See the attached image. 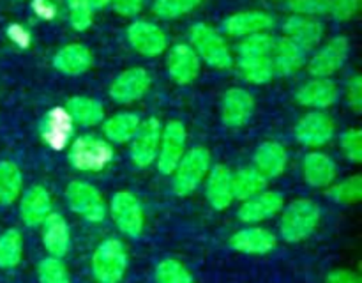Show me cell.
<instances>
[{
	"label": "cell",
	"instance_id": "obj_1",
	"mask_svg": "<svg viewBox=\"0 0 362 283\" xmlns=\"http://www.w3.org/2000/svg\"><path fill=\"white\" fill-rule=\"evenodd\" d=\"M272 46L274 37L269 32L240 39L237 46V69L244 81L251 85H265L274 78Z\"/></svg>",
	"mask_w": 362,
	"mask_h": 283
},
{
	"label": "cell",
	"instance_id": "obj_2",
	"mask_svg": "<svg viewBox=\"0 0 362 283\" xmlns=\"http://www.w3.org/2000/svg\"><path fill=\"white\" fill-rule=\"evenodd\" d=\"M279 236L290 244L303 243L317 232L322 219V211L317 202L310 198H297L279 212Z\"/></svg>",
	"mask_w": 362,
	"mask_h": 283
},
{
	"label": "cell",
	"instance_id": "obj_3",
	"mask_svg": "<svg viewBox=\"0 0 362 283\" xmlns=\"http://www.w3.org/2000/svg\"><path fill=\"white\" fill-rule=\"evenodd\" d=\"M189 45L202 62L212 69H230L235 62L225 35L212 25L198 21L189 28Z\"/></svg>",
	"mask_w": 362,
	"mask_h": 283
},
{
	"label": "cell",
	"instance_id": "obj_4",
	"mask_svg": "<svg viewBox=\"0 0 362 283\" xmlns=\"http://www.w3.org/2000/svg\"><path fill=\"white\" fill-rule=\"evenodd\" d=\"M129 253L117 237L101 241L90 257V271L98 283H120L127 272Z\"/></svg>",
	"mask_w": 362,
	"mask_h": 283
},
{
	"label": "cell",
	"instance_id": "obj_5",
	"mask_svg": "<svg viewBox=\"0 0 362 283\" xmlns=\"http://www.w3.org/2000/svg\"><path fill=\"white\" fill-rule=\"evenodd\" d=\"M69 161L74 170L85 173L101 172L112 165L115 151L110 142L98 134H80L69 144Z\"/></svg>",
	"mask_w": 362,
	"mask_h": 283
},
{
	"label": "cell",
	"instance_id": "obj_6",
	"mask_svg": "<svg viewBox=\"0 0 362 283\" xmlns=\"http://www.w3.org/2000/svg\"><path fill=\"white\" fill-rule=\"evenodd\" d=\"M212 166L209 149L197 145L187 149L172 173V187L177 197H189L200 187Z\"/></svg>",
	"mask_w": 362,
	"mask_h": 283
},
{
	"label": "cell",
	"instance_id": "obj_7",
	"mask_svg": "<svg viewBox=\"0 0 362 283\" xmlns=\"http://www.w3.org/2000/svg\"><path fill=\"white\" fill-rule=\"evenodd\" d=\"M66 200L71 211L88 223H103L108 214L103 193L87 180H73L67 184Z\"/></svg>",
	"mask_w": 362,
	"mask_h": 283
},
{
	"label": "cell",
	"instance_id": "obj_8",
	"mask_svg": "<svg viewBox=\"0 0 362 283\" xmlns=\"http://www.w3.org/2000/svg\"><path fill=\"white\" fill-rule=\"evenodd\" d=\"M110 216L126 237L138 239L145 230V212L140 198L131 191H117L110 200Z\"/></svg>",
	"mask_w": 362,
	"mask_h": 283
},
{
	"label": "cell",
	"instance_id": "obj_9",
	"mask_svg": "<svg viewBox=\"0 0 362 283\" xmlns=\"http://www.w3.org/2000/svg\"><path fill=\"white\" fill-rule=\"evenodd\" d=\"M187 151V129L180 120H170L163 126L158 158L154 165L163 175H172Z\"/></svg>",
	"mask_w": 362,
	"mask_h": 283
},
{
	"label": "cell",
	"instance_id": "obj_10",
	"mask_svg": "<svg viewBox=\"0 0 362 283\" xmlns=\"http://www.w3.org/2000/svg\"><path fill=\"white\" fill-rule=\"evenodd\" d=\"M293 134L304 147L322 149L331 144L332 138L336 137V122L329 113L311 110L297 120Z\"/></svg>",
	"mask_w": 362,
	"mask_h": 283
},
{
	"label": "cell",
	"instance_id": "obj_11",
	"mask_svg": "<svg viewBox=\"0 0 362 283\" xmlns=\"http://www.w3.org/2000/svg\"><path fill=\"white\" fill-rule=\"evenodd\" d=\"M350 55V41L345 35H336L320 46L308 62L313 78H331L345 66Z\"/></svg>",
	"mask_w": 362,
	"mask_h": 283
},
{
	"label": "cell",
	"instance_id": "obj_12",
	"mask_svg": "<svg viewBox=\"0 0 362 283\" xmlns=\"http://www.w3.org/2000/svg\"><path fill=\"white\" fill-rule=\"evenodd\" d=\"M163 124L158 117H148L141 120L136 134L129 142V158L138 168H148L156 163L161 140Z\"/></svg>",
	"mask_w": 362,
	"mask_h": 283
},
{
	"label": "cell",
	"instance_id": "obj_13",
	"mask_svg": "<svg viewBox=\"0 0 362 283\" xmlns=\"http://www.w3.org/2000/svg\"><path fill=\"white\" fill-rule=\"evenodd\" d=\"M127 42L140 55L154 59L168 50V34L158 23L148 20H134L126 30Z\"/></svg>",
	"mask_w": 362,
	"mask_h": 283
},
{
	"label": "cell",
	"instance_id": "obj_14",
	"mask_svg": "<svg viewBox=\"0 0 362 283\" xmlns=\"http://www.w3.org/2000/svg\"><path fill=\"white\" fill-rule=\"evenodd\" d=\"M152 76L144 67H129L113 78L108 94L117 105H133L151 91Z\"/></svg>",
	"mask_w": 362,
	"mask_h": 283
},
{
	"label": "cell",
	"instance_id": "obj_15",
	"mask_svg": "<svg viewBox=\"0 0 362 283\" xmlns=\"http://www.w3.org/2000/svg\"><path fill=\"white\" fill-rule=\"evenodd\" d=\"M253 94L243 87H232L223 94L221 99V120L226 127L239 129L244 127L255 115Z\"/></svg>",
	"mask_w": 362,
	"mask_h": 283
},
{
	"label": "cell",
	"instance_id": "obj_16",
	"mask_svg": "<svg viewBox=\"0 0 362 283\" xmlns=\"http://www.w3.org/2000/svg\"><path fill=\"white\" fill-rule=\"evenodd\" d=\"M285 207V198L279 191L265 190L255 197L247 198L237 209V218L246 225H257V223L267 221L274 218Z\"/></svg>",
	"mask_w": 362,
	"mask_h": 283
},
{
	"label": "cell",
	"instance_id": "obj_17",
	"mask_svg": "<svg viewBox=\"0 0 362 283\" xmlns=\"http://www.w3.org/2000/svg\"><path fill=\"white\" fill-rule=\"evenodd\" d=\"M166 52V69L170 78L179 85L193 83L200 74L202 60L198 59L189 42H177Z\"/></svg>",
	"mask_w": 362,
	"mask_h": 283
},
{
	"label": "cell",
	"instance_id": "obj_18",
	"mask_svg": "<svg viewBox=\"0 0 362 283\" xmlns=\"http://www.w3.org/2000/svg\"><path fill=\"white\" fill-rule=\"evenodd\" d=\"M74 122L64 106H55L45 115L41 124V138L52 151H64L73 142Z\"/></svg>",
	"mask_w": 362,
	"mask_h": 283
},
{
	"label": "cell",
	"instance_id": "obj_19",
	"mask_svg": "<svg viewBox=\"0 0 362 283\" xmlns=\"http://www.w3.org/2000/svg\"><path fill=\"white\" fill-rule=\"evenodd\" d=\"M300 173L308 186L327 190L338 179V165L327 152L311 151L300 161Z\"/></svg>",
	"mask_w": 362,
	"mask_h": 283
},
{
	"label": "cell",
	"instance_id": "obj_20",
	"mask_svg": "<svg viewBox=\"0 0 362 283\" xmlns=\"http://www.w3.org/2000/svg\"><path fill=\"white\" fill-rule=\"evenodd\" d=\"M274 27V18L267 11L253 9L233 13L223 21V32L230 37H250L255 34H265Z\"/></svg>",
	"mask_w": 362,
	"mask_h": 283
},
{
	"label": "cell",
	"instance_id": "obj_21",
	"mask_svg": "<svg viewBox=\"0 0 362 283\" xmlns=\"http://www.w3.org/2000/svg\"><path fill=\"white\" fill-rule=\"evenodd\" d=\"M339 99V87L331 78H313L300 85L296 92V101L304 108L325 112Z\"/></svg>",
	"mask_w": 362,
	"mask_h": 283
},
{
	"label": "cell",
	"instance_id": "obj_22",
	"mask_svg": "<svg viewBox=\"0 0 362 283\" xmlns=\"http://www.w3.org/2000/svg\"><path fill=\"white\" fill-rule=\"evenodd\" d=\"M283 34L285 37L292 39L296 45H299L304 52L320 46L324 41L325 27L318 18L299 16V14H290L283 21Z\"/></svg>",
	"mask_w": 362,
	"mask_h": 283
},
{
	"label": "cell",
	"instance_id": "obj_23",
	"mask_svg": "<svg viewBox=\"0 0 362 283\" xmlns=\"http://www.w3.org/2000/svg\"><path fill=\"white\" fill-rule=\"evenodd\" d=\"M278 244V237L269 229L247 225L230 237V248L244 255H267Z\"/></svg>",
	"mask_w": 362,
	"mask_h": 283
},
{
	"label": "cell",
	"instance_id": "obj_24",
	"mask_svg": "<svg viewBox=\"0 0 362 283\" xmlns=\"http://www.w3.org/2000/svg\"><path fill=\"white\" fill-rule=\"evenodd\" d=\"M52 195L42 184L28 187L20 198V218L30 229L41 226L52 214Z\"/></svg>",
	"mask_w": 362,
	"mask_h": 283
},
{
	"label": "cell",
	"instance_id": "obj_25",
	"mask_svg": "<svg viewBox=\"0 0 362 283\" xmlns=\"http://www.w3.org/2000/svg\"><path fill=\"white\" fill-rule=\"evenodd\" d=\"M232 173L226 165H212L205 177V198L216 211H226L232 205Z\"/></svg>",
	"mask_w": 362,
	"mask_h": 283
},
{
	"label": "cell",
	"instance_id": "obj_26",
	"mask_svg": "<svg viewBox=\"0 0 362 283\" xmlns=\"http://www.w3.org/2000/svg\"><path fill=\"white\" fill-rule=\"evenodd\" d=\"M253 163L255 168L267 180L278 179L285 173L286 166H288V152H286L285 145L279 144V142H262L255 151Z\"/></svg>",
	"mask_w": 362,
	"mask_h": 283
},
{
	"label": "cell",
	"instance_id": "obj_27",
	"mask_svg": "<svg viewBox=\"0 0 362 283\" xmlns=\"http://www.w3.org/2000/svg\"><path fill=\"white\" fill-rule=\"evenodd\" d=\"M42 244L48 257L62 258L71 250V229L60 212H52L42 223Z\"/></svg>",
	"mask_w": 362,
	"mask_h": 283
},
{
	"label": "cell",
	"instance_id": "obj_28",
	"mask_svg": "<svg viewBox=\"0 0 362 283\" xmlns=\"http://www.w3.org/2000/svg\"><path fill=\"white\" fill-rule=\"evenodd\" d=\"M306 64V52L288 37L274 39L272 46V67L274 76H292Z\"/></svg>",
	"mask_w": 362,
	"mask_h": 283
},
{
	"label": "cell",
	"instance_id": "obj_29",
	"mask_svg": "<svg viewBox=\"0 0 362 283\" xmlns=\"http://www.w3.org/2000/svg\"><path fill=\"white\" fill-rule=\"evenodd\" d=\"M92 60L94 59L87 46L80 42H71V45L62 46L53 55V67L67 76H80L90 69Z\"/></svg>",
	"mask_w": 362,
	"mask_h": 283
},
{
	"label": "cell",
	"instance_id": "obj_30",
	"mask_svg": "<svg viewBox=\"0 0 362 283\" xmlns=\"http://www.w3.org/2000/svg\"><path fill=\"white\" fill-rule=\"evenodd\" d=\"M141 124V117L134 112H119L103 120V134L110 144H129Z\"/></svg>",
	"mask_w": 362,
	"mask_h": 283
},
{
	"label": "cell",
	"instance_id": "obj_31",
	"mask_svg": "<svg viewBox=\"0 0 362 283\" xmlns=\"http://www.w3.org/2000/svg\"><path fill=\"white\" fill-rule=\"evenodd\" d=\"M64 108L67 110L73 122L80 124V126H99L105 120V106H103V103L94 98H88V96H73Z\"/></svg>",
	"mask_w": 362,
	"mask_h": 283
},
{
	"label": "cell",
	"instance_id": "obj_32",
	"mask_svg": "<svg viewBox=\"0 0 362 283\" xmlns=\"http://www.w3.org/2000/svg\"><path fill=\"white\" fill-rule=\"evenodd\" d=\"M269 180L255 166H243L232 173L233 200H247L267 190Z\"/></svg>",
	"mask_w": 362,
	"mask_h": 283
},
{
	"label": "cell",
	"instance_id": "obj_33",
	"mask_svg": "<svg viewBox=\"0 0 362 283\" xmlns=\"http://www.w3.org/2000/svg\"><path fill=\"white\" fill-rule=\"evenodd\" d=\"M23 173L14 161H0V205H11L21 197Z\"/></svg>",
	"mask_w": 362,
	"mask_h": 283
},
{
	"label": "cell",
	"instance_id": "obj_34",
	"mask_svg": "<svg viewBox=\"0 0 362 283\" xmlns=\"http://www.w3.org/2000/svg\"><path fill=\"white\" fill-rule=\"evenodd\" d=\"M23 257V237L20 230L9 229L0 236V269H14Z\"/></svg>",
	"mask_w": 362,
	"mask_h": 283
},
{
	"label": "cell",
	"instance_id": "obj_35",
	"mask_svg": "<svg viewBox=\"0 0 362 283\" xmlns=\"http://www.w3.org/2000/svg\"><path fill=\"white\" fill-rule=\"evenodd\" d=\"M327 197L341 205H354L362 198V177L359 173L336 180L327 187Z\"/></svg>",
	"mask_w": 362,
	"mask_h": 283
},
{
	"label": "cell",
	"instance_id": "obj_36",
	"mask_svg": "<svg viewBox=\"0 0 362 283\" xmlns=\"http://www.w3.org/2000/svg\"><path fill=\"white\" fill-rule=\"evenodd\" d=\"M156 283H197L189 269L177 258H165L156 265Z\"/></svg>",
	"mask_w": 362,
	"mask_h": 283
},
{
	"label": "cell",
	"instance_id": "obj_37",
	"mask_svg": "<svg viewBox=\"0 0 362 283\" xmlns=\"http://www.w3.org/2000/svg\"><path fill=\"white\" fill-rule=\"evenodd\" d=\"M200 4L202 0H154L152 11L161 20H179L193 13Z\"/></svg>",
	"mask_w": 362,
	"mask_h": 283
},
{
	"label": "cell",
	"instance_id": "obj_38",
	"mask_svg": "<svg viewBox=\"0 0 362 283\" xmlns=\"http://www.w3.org/2000/svg\"><path fill=\"white\" fill-rule=\"evenodd\" d=\"M39 283H71V275L62 258L46 257L37 265Z\"/></svg>",
	"mask_w": 362,
	"mask_h": 283
},
{
	"label": "cell",
	"instance_id": "obj_39",
	"mask_svg": "<svg viewBox=\"0 0 362 283\" xmlns=\"http://www.w3.org/2000/svg\"><path fill=\"white\" fill-rule=\"evenodd\" d=\"M69 25L76 32H85L94 23V9L88 0H66Z\"/></svg>",
	"mask_w": 362,
	"mask_h": 283
},
{
	"label": "cell",
	"instance_id": "obj_40",
	"mask_svg": "<svg viewBox=\"0 0 362 283\" xmlns=\"http://www.w3.org/2000/svg\"><path fill=\"white\" fill-rule=\"evenodd\" d=\"M339 149H341L345 159L354 165L362 161V133L359 127H349L339 137Z\"/></svg>",
	"mask_w": 362,
	"mask_h": 283
},
{
	"label": "cell",
	"instance_id": "obj_41",
	"mask_svg": "<svg viewBox=\"0 0 362 283\" xmlns=\"http://www.w3.org/2000/svg\"><path fill=\"white\" fill-rule=\"evenodd\" d=\"M329 6H331V0H288L286 2L290 13L310 18L329 14Z\"/></svg>",
	"mask_w": 362,
	"mask_h": 283
},
{
	"label": "cell",
	"instance_id": "obj_42",
	"mask_svg": "<svg viewBox=\"0 0 362 283\" xmlns=\"http://www.w3.org/2000/svg\"><path fill=\"white\" fill-rule=\"evenodd\" d=\"M361 0H331L329 14L338 21H350L359 14Z\"/></svg>",
	"mask_w": 362,
	"mask_h": 283
},
{
	"label": "cell",
	"instance_id": "obj_43",
	"mask_svg": "<svg viewBox=\"0 0 362 283\" xmlns=\"http://www.w3.org/2000/svg\"><path fill=\"white\" fill-rule=\"evenodd\" d=\"M346 105L354 110V113L362 112V78L361 74H352L345 87Z\"/></svg>",
	"mask_w": 362,
	"mask_h": 283
},
{
	"label": "cell",
	"instance_id": "obj_44",
	"mask_svg": "<svg viewBox=\"0 0 362 283\" xmlns=\"http://www.w3.org/2000/svg\"><path fill=\"white\" fill-rule=\"evenodd\" d=\"M7 37L13 42L14 46L21 50H27L32 45V34L27 27H23L21 23H11L6 30Z\"/></svg>",
	"mask_w": 362,
	"mask_h": 283
},
{
	"label": "cell",
	"instance_id": "obj_45",
	"mask_svg": "<svg viewBox=\"0 0 362 283\" xmlns=\"http://www.w3.org/2000/svg\"><path fill=\"white\" fill-rule=\"evenodd\" d=\"M32 13L42 21H52L55 20L57 14H59V7L53 0H32L30 2Z\"/></svg>",
	"mask_w": 362,
	"mask_h": 283
},
{
	"label": "cell",
	"instance_id": "obj_46",
	"mask_svg": "<svg viewBox=\"0 0 362 283\" xmlns=\"http://www.w3.org/2000/svg\"><path fill=\"white\" fill-rule=\"evenodd\" d=\"M110 6L113 7L117 14L124 18H133L141 13L145 6V0H112Z\"/></svg>",
	"mask_w": 362,
	"mask_h": 283
},
{
	"label": "cell",
	"instance_id": "obj_47",
	"mask_svg": "<svg viewBox=\"0 0 362 283\" xmlns=\"http://www.w3.org/2000/svg\"><path fill=\"white\" fill-rule=\"evenodd\" d=\"M325 283H362L361 276L350 269H334L327 275Z\"/></svg>",
	"mask_w": 362,
	"mask_h": 283
},
{
	"label": "cell",
	"instance_id": "obj_48",
	"mask_svg": "<svg viewBox=\"0 0 362 283\" xmlns=\"http://www.w3.org/2000/svg\"><path fill=\"white\" fill-rule=\"evenodd\" d=\"M92 6V9H105V7H108L110 4H112V0H88Z\"/></svg>",
	"mask_w": 362,
	"mask_h": 283
}]
</instances>
